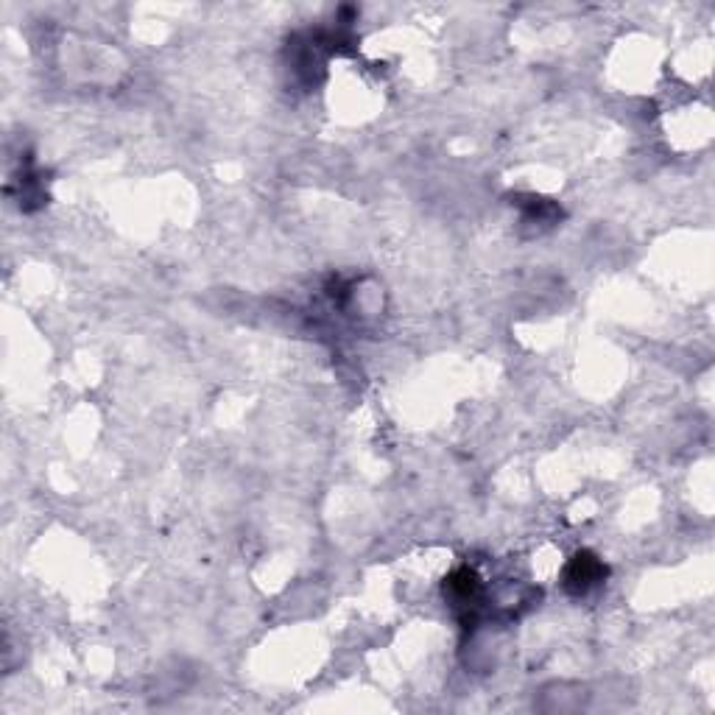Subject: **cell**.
Returning <instances> with one entry per match:
<instances>
[{"instance_id":"cell-1","label":"cell","mask_w":715,"mask_h":715,"mask_svg":"<svg viewBox=\"0 0 715 715\" xmlns=\"http://www.w3.org/2000/svg\"><path fill=\"white\" fill-rule=\"evenodd\" d=\"M607 579V565L598 556L581 551L565 567V590L570 595H584L593 590L595 584Z\"/></svg>"},{"instance_id":"cell-2","label":"cell","mask_w":715,"mask_h":715,"mask_svg":"<svg viewBox=\"0 0 715 715\" xmlns=\"http://www.w3.org/2000/svg\"><path fill=\"white\" fill-rule=\"evenodd\" d=\"M445 598L453 607H475V601L481 598V581L475 576V570H470V567L456 570V573L445 581Z\"/></svg>"}]
</instances>
